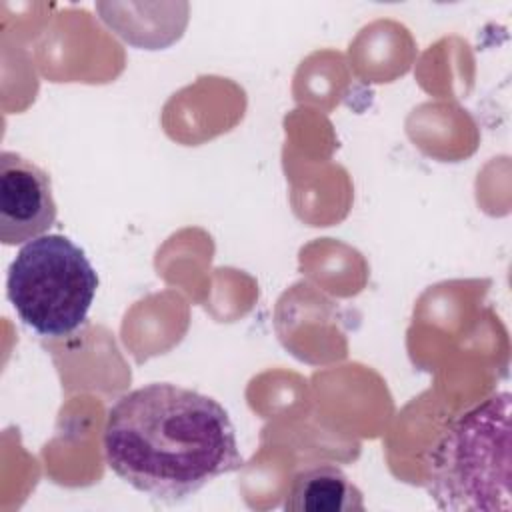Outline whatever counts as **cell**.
I'll list each match as a JSON object with an SVG mask.
<instances>
[{
  "label": "cell",
  "instance_id": "obj_3",
  "mask_svg": "<svg viewBox=\"0 0 512 512\" xmlns=\"http://www.w3.org/2000/svg\"><path fill=\"white\" fill-rule=\"evenodd\" d=\"M98 274L68 236L44 234L18 250L8 266L6 294L18 318L40 336L78 330L94 302Z\"/></svg>",
  "mask_w": 512,
  "mask_h": 512
},
{
  "label": "cell",
  "instance_id": "obj_4",
  "mask_svg": "<svg viewBox=\"0 0 512 512\" xmlns=\"http://www.w3.org/2000/svg\"><path fill=\"white\" fill-rule=\"evenodd\" d=\"M58 208L50 176L32 160L4 150L0 154V240L6 246L44 236Z\"/></svg>",
  "mask_w": 512,
  "mask_h": 512
},
{
  "label": "cell",
  "instance_id": "obj_1",
  "mask_svg": "<svg viewBox=\"0 0 512 512\" xmlns=\"http://www.w3.org/2000/svg\"><path fill=\"white\" fill-rule=\"evenodd\" d=\"M104 458L126 484L156 500H184L242 468L234 424L212 396L154 382L108 410Z\"/></svg>",
  "mask_w": 512,
  "mask_h": 512
},
{
  "label": "cell",
  "instance_id": "obj_2",
  "mask_svg": "<svg viewBox=\"0 0 512 512\" xmlns=\"http://www.w3.org/2000/svg\"><path fill=\"white\" fill-rule=\"evenodd\" d=\"M426 492L440 510L512 508L508 392L492 394L442 432L430 450Z\"/></svg>",
  "mask_w": 512,
  "mask_h": 512
},
{
  "label": "cell",
  "instance_id": "obj_5",
  "mask_svg": "<svg viewBox=\"0 0 512 512\" xmlns=\"http://www.w3.org/2000/svg\"><path fill=\"white\" fill-rule=\"evenodd\" d=\"M288 512H364L360 488L332 464H320L298 472L286 492Z\"/></svg>",
  "mask_w": 512,
  "mask_h": 512
}]
</instances>
